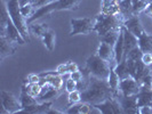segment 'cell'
Masks as SVG:
<instances>
[{"mask_svg": "<svg viewBox=\"0 0 152 114\" xmlns=\"http://www.w3.org/2000/svg\"><path fill=\"white\" fill-rule=\"evenodd\" d=\"M111 97H114V95L109 86L107 80L99 79L94 76H88L87 84L84 90H81V102L96 105Z\"/></svg>", "mask_w": 152, "mask_h": 114, "instance_id": "obj_1", "label": "cell"}, {"mask_svg": "<svg viewBox=\"0 0 152 114\" xmlns=\"http://www.w3.org/2000/svg\"><path fill=\"white\" fill-rule=\"evenodd\" d=\"M124 22L125 18L120 13L117 15H105L103 13H99L95 17L94 32H96L99 37H103L110 31L120 30L124 25Z\"/></svg>", "mask_w": 152, "mask_h": 114, "instance_id": "obj_2", "label": "cell"}, {"mask_svg": "<svg viewBox=\"0 0 152 114\" xmlns=\"http://www.w3.org/2000/svg\"><path fill=\"white\" fill-rule=\"evenodd\" d=\"M6 5H7L8 14H9L10 20L13 21L15 26L22 33V36L26 40V42H30V28H29L26 18L21 13L20 0H7Z\"/></svg>", "mask_w": 152, "mask_h": 114, "instance_id": "obj_3", "label": "cell"}, {"mask_svg": "<svg viewBox=\"0 0 152 114\" xmlns=\"http://www.w3.org/2000/svg\"><path fill=\"white\" fill-rule=\"evenodd\" d=\"M112 66H113L112 64L104 61L97 54H95L87 58L86 65H85V71L88 73V76H94L99 79L107 80Z\"/></svg>", "mask_w": 152, "mask_h": 114, "instance_id": "obj_4", "label": "cell"}, {"mask_svg": "<svg viewBox=\"0 0 152 114\" xmlns=\"http://www.w3.org/2000/svg\"><path fill=\"white\" fill-rule=\"evenodd\" d=\"M0 99H1V110L0 113H20L22 111V104L21 100L17 99L7 90H1L0 92Z\"/></svg>", "mask_w": 152, "mask_h": 114, "instance_id": "obj_5", "label": "cell"}, {"mask_svg": "<svg viewBox=\"0 0 152 114\" xmlns=\"http://www.w3.org/2000/svg\"><path fill=\"white\" fill-rule=\"evenodd\" d=\"M71 31L70 36H78V34H89L94 32V24L95 18L91 17H83V18H72L70 21Z\"/></svg>", "mask_w": 152, "mask_h": 114, "instance_id": "obj_6", "label": "cell"}, {"mask_svg": "<svg viewBox=\"0 0 152 114\" xmlns=\"http://www.w3.org/2000/svg\"><path fill=\"white\" fill-rule=\"evenodd\" d=\"M127 62H128L130 76H133L134 79H136L137 81H140L144 76H149V74L152 73V70L150 68V66H146L141 60L140 61H130V60H127Z\"/></svg>", "mask_w": 152, "mask_h": 114, "instance_id": "obj_7", "label": "cell"}, {"mask_svg": "<svg viewBox=\"0 0 152 114\" xmlns=\"http://www.w3.org/2000/svg\"><path fill=\"white\" fill-rule=\"evenodd\" d=\"M95 106L97 107L101 113L103 114H120L122 113L121 104L118 97H111L99 104H96Z\"/></svg>", "mask_w": 152, "mask_h": 114, "instance_id": "obj_8", "label": "cell"}, {"mask_svg": "<svg viewBox=\"0 0 152 114\" xmlns=\"http://www.w3.org/2000/svg\"><path fill=\"white\" fill-rule=\"evenodd\" d=\"M138 91H140V84L133 76H128L120 80V92L122 97L137 95Z\"/></svg>", "mask_w": 152, "mask_h": 114, "instance_id": "obj_9", "label": "cell"}, {"mask_svg": "<svg viewBox=\"0 0 152 114\" xmlns=\"http://www.w3.org/2000/svg\"><path fill=\"white\" fill-rule=\"evenodd\" d=\"M57 6H58V1L55 0V1L50 2V4H47V5H45V6H41V7H39V8H36L34 13L26 20V21H28V24H31V23H33V22H37L39 18L50 15V14L54 13V12H57Z\"/></svg>", "mask_w": 152, "mask_h": 114, "instance_id": "obj_10", "label": "cell"}, {"mask_svg": "<svg viewBox=\"0 0 152 114\" xmlns=\"http://www.w3.org/2000/svg\"><path fill=\"white\" fill-rule=\"evenodd\" d=\"M8 40H10L12 42H14L16 45L23 46L26 44V40L24 39V37L22 36V33L20 32V30L15 26V24L13 23L12 20H9L6 26V31L4 34Z\"/></svg>", "mask_w": 152, "mask_h": 114, "instance_id": "obj_11", "label": "cell"}, {"mask_svg": "<svg viewBox=\"0 0 152 114\" xmlns=\"http://www.w3.org/2000/svg\"><path fill=\"white\" fill-rule=\"evenodd\" d=\"M124 26L128 31H130L133 34H135L137 38H140L145 32L144 28L142 25V22H141V18L138 15H134L129 18H127L124 22Z\"/></svg>", "mask_w": 152, "mask_h": 114, "instance_id": "obj_12", "label": "cell"}, {"mask_svg": "<svg viewBox=\"0 0 152 114\" xmlns=\"http://www.w3.org/2000/svg\"><path fill=\"white\" fill-rule=\"evenodd\" d=\"M16 44L8 40L5 36H0V61H4L6 57L14 55L16 52Z\"/></svg>", "mask_w": 152, "mask_h": 114, "instance_id": "obj_13", "label": "cell"}, {"mask_svg": "<svg viewBox=\"0 0 152 114\" xmlns=\"http://www.w3.org/2000/svg\"><path fill=\"white\" fill-rule=\"evenodd\" d=\"M96 54L99 55L101 58H103L104 61L109 62L110 64H112L114 61V48L113 46L109 45L107 42H103V41H99V47H97V50Z\"/></svg>", "mask_w": 152, "mask_h": 114, "instance_id": "obj_14", "label": "cell"}, {"mask_svg": "<svg viewBox=\"0 0 152 114\" xmlns=\"http://www.w3.org/2000/svg\"><path fill=\"white\" fill-rule=\"evenodd\" d=\"M122 34H124V48H125V56L129 53L133 48H135L138 46V38H137L135 34H133L130 31H128L124 25L121 28Z\"/></svg>", "mask_w": 152, "mask_h": 114, "instance_id": "obj_15", "label": "cell"}, {"mask_svg": "<svg viewBox=\"0 0 152 114\" xmlns=\"http://www.w3.org/2000/svg\"><path fill=\"white\" fill-rule=\"evenodd\" d=\"M120 104H121L122 113L128 114H137L138 113V104H137L136 95L128 96V97H121Z\"/></svg>", "mask_w": 152, "mask_h": 114, "instance_id": "obj_16", "label": "cell"}, {"mask_svg": "<svg viewBox=\"0 0 152 114\" xmlns=\"http://www.w3.org/2000/svg\"><path fill=\"white\" fill-rule=\"evenodd\" d=\"M101 13L117 15L120 13V0H101Z\"/></svg>", "mask_w": 152, "mask_h": 114, "instance_id": "obj_17", "label": "cell"}, {"mask_svg": "<svg viewBox=\"0 0 152 114\" xmlns=\"http://www.w3.org/2000/svg\"><path fill=\"white\" fill-rule=\"evenodd\" d=\"M136 97L138 107L144 106V105H152V87L140 88Z\"/></svg>", "mask_w": 152, "mask_h": 114, "instance_id": "obj_18", "label": "cell"}, {"mask_svg": "<svg viewBox=\"0 0 152 114\" xmlns=\"http://www.w3.org/2000/svg\"><path fill=\"white\" fill-rule=\"evenodd\" d=\"M107 82H109V86L111 88V90L113 92L114 97H120L121 98V92H120V78L118 76V74L115 73V71L113 70V66L111 68V71H110V74H109V78H107Z\"/></svg>", "mask_w": 152, "mask_h": 114, "instance_id": "obj_19", "label": "cell"}, {"mask_svg": "<svg viewBox=\"0 0 152 114\" xmlns=\"http://www.w3.org/2000/svg\"><path fill=\"white\" fill-rule=\"evenodd\" d=\"M40 76L45 78L46 81L50 86H53L57 89H62V86H63V78L62 74H58L56 71L55 72H44V73H40Z\"/></svg>", "mask_w": 152, "mask_h": 114, "instance_id": "obj_20", "label": "cell"}, {"mask_svg": "<svg viewBox=\"0 0 152 114\" xmlns=\"http://www.w3.org/2000/svg\"><path fill=\"white\" fill-rule=\"evenodd\" d=\"M61 95V89H57L53 86H50L48 88V90H46L44 94L39 95L37 97V100L39 103H44V102H54L55 99L57 98Z\"/></svg>", "mask_w": 152, "mask_h": 114, "instance_id": "obj_21", "label": "cell"}, {"mask_svg": "<svg viewBox=\"0 0 152 114\" xmlns=\"http://www.w3.org/2000/svg\"><path fill=\"white\" fill-rule=\"evenodd\" d=\"M114 61L115 64L120 63L124 60V56H125V48H124V34H122V30L119 33V37L118 40L114 45Z\"/></svg>", "mask_w": 152, "mask_h": 114, "instance_id": "obj_22", "label": "cell"}, {"mask_svg": "<svg viewBox=\"0 0 152 114\" xmlns=\"http://www.w3.org/2000/svg\"><path fill=\"white\" fill-rule=\"evenodd\" d=\"M138 47L143 53H151L152 54V34L144 33L138 38Z\"/></svg>", "mask_w": 152, "mask_h": 114, "instance_id": "obj_23", "label": "cell"}, {"mask_svg": "<svg viewBox=\"0 0 152 114\" xmlns=\"http://www.w3.org/2000/svg\"><path fill=\"white\" fill-rule=\"evenodd\" d=\"M42 42H44V46L46 47L47 50L49 52H53L55 49V44H56V33L55 31L49 29V30L46 32L44 34V37L41 38Z\"/></svg>", "mask_w": 152, "mask_h": 114, "instance_id": "obj_24", "label": "cell"}, {"mask_svg": "<svg viewBox=\"0 0 152 114\" xmlns=\"http://www.w3.org/2000/svg\"><path fill=\"white\" fill-rule=\"evenodd\" d=\"M113 70L115 71V73L118 74V76L120 78V80L130 76L129 68H128V62H127V58H126V57H124V60H122L120 63L115 64L113 66Z\"/></svg>", "mask_w": 152, "mask_h": 114, "instance_id": "obj_25", "label": "cell"}, {"mask_svg": "<svg viewBox=\"0 0 152 114\" xmlns=\"http://www.w3.org/2000/svg\"><path fill=\"white\" fill-rule=\"evenodd\" d=\"M120 14L125 18V21L135 15L133 8V0H120Z\"/></svg>", "mask_w": 152, "mask_h": 114, "instance_id": "obj_26", "label": "cell"}, {"mask_svg": "<svg viewBox=\"0 0 152 114\" xmlns=\"http://www.w3.org/2000/svg\"><path fill=\"white\" fill-rule=\"evenodd\" d=\"M57 1H58L57 12L58 10H76L83 2V0H57Z\"/></svg>", "mask_w": 152, "mask_h": 114, "instance_id": "obj_27", "label": "cell"}, {"mask_svg": "<svg viewBox=\"0 0 152 114\" xmlns=\"http://www.w3.org/2000/svg\"><path fill=\"white\" fill-rule=\"evenodd\" d=\"M29 28H30V32H32L36 37H39V38H42L44 34L50 29V28H49L47 24H45V23L39 24V23H37V22H33V23H31V24H29Z\"/></svg>", "mask_w": 152, "mask_h": 114, "instance_id": "obj_28", "label": "cell"}, {"mask_svg": "<svg viewBox=\"0 0 152 114\" xmlns=\"http://www.w3.org/2000/svg\"><path fill=\"white\" fill-rule=\"evenodd\" d=\"M20 100H21V104H22L23 108L32 106V105H34V104L38 103L37 98H36V97H32L31 95H29L23 86H22V90H21V95H20Z\"/></svg>", "mask_w": 152, "mask_h": 114, "instance_id": "obj_29", "label": "cell"}, {"mask_svg": "<svg viewBox=\"0 0 152 114\" xmlns=\"http://www.w3.org/2000/svg\"><path fill=\"white\" fill-rule=\"evenodd\" d=\"M120 30H113V31H110V32H107V34H104L103 37H99L101 40L99 41H103V42H107L109 45L113 46L115 45V42H117V40H118V37H119V33H120Z\"/></svg>", "mask_w": 152, "mask_h": 114, "instance_id": "obj_30", "label": "cell"}, {"mask_svg": "<svg viewBox=\"0 0 152 114\" xmlns=\"http://www.w3.org/2000/svg\"><path fill=\"white\" fill-rule=\"evenodd\" d=\"M23 87L25 88V90H26V92H28L29 95H31L32 97H36V98L41 94V89H42L41 84H39V82H34V84H24Z\"/></svg>", "mask_w": 152, "mask_h": 114, "instance_id": "obj_31", "label": "cell"}, {"mask_svg": "<svg viewBox=\"0 0 152 114\" xmlns=\"http://www.w3.org/2000/svg\"><path fill=\"white\" fill-rule=\"evenodd\" d=\"M142 55H143V52L141 50V48L137 46L135 48H133L129 53L126 55V58L127 60H130V61H140L142 58Z\"/></svg>", "mask_w": 152, "mask_h": 114, "instance_id": "obj_32", "label": "cell"}, {"mask_svg": "<svg viewBox=\"0 0 152 114\" xmlns=\"http://www.w3.org/2000/svg\"><path fill=\"white\" fill-rule=\"evenodd\" d=\"M68 100H69V105L77 104V103L81 102V91L79 90V89H76V90L69 92Z\"/></svg>", "mask_w": 152, "mask_h": 114, "instance_id": "obj_33", "label": "cell"}, {"mask_svg": "<svg viewBox=\"0 0 152 114\" xmlns=\"http://www.w3.org/2000/svg\"><path fill=\"white\" fill-rule=\"evenodd\" d=\"M34 10H36V8H34V6H33L32 4L25 5V6H21V13H22V15L24 16L26 20L34 13Z\"/></svg>", "mask_w": 152, "mask_h": 114, "instance_id": "obj_34", "label": "cell"}, {"mask_svg": "<svg viewBox=\"0 0 152 114\" xmlns=\"http://www.w3.org/2000/svg\"><path fill=\"white\" fill-rule=\"evenodd\" d=\"M76 89H78L77 81H75L72 78H69L68 80H66V82H65V90L68 91V92H71V91L76 90Z\"/></svg>", "mask_w": 152, "mask_h": 114, "instance_id": "obj_35", "label": "cell"}, {"mask_svg": "<svg viewBox=\"0 0 152 114\" xmlns=\"http://www.w3.org/2000/svg\"><path fill=\"white\" fill-rule=\"evenodd\" d=\"M70 78H72L75 81H77V84H79V82H83L84 81V73L81 71L77 70L75 72L70 73Z\"/></svg>", "mask_w": 152, "mask_h": 114, "instance_id": "obj_36", "label": "cell"}, {"mask_svg": "<svg viewBox=\"0 0 152 114\" xmlns=\"http://www.w3.org/2000/svg\"><path fill=\"white\" fill-rule=\"evenodd\" d=\"M40 81V76L39 74H29L25 78L24 84H34V82H39Z\"/></svg>", "mask_w": 152, "mask_h": 114, "instance_id": "obj_37", "label": "cell"}, {"mask_svg": "<svg viewBox=\"0 0 152 114\" xmlns=\"http://www.w3.org/2000/svg\"><path fill=\"white\" fill-rule=\"evenodd\" d=\"M141 61L143 62L146 66H151L152 65V54L151 53H143Z\"/></svg>", "mask_w": 152, "mask_h": 114, "instance_id": "obj_38", "label": "cell"}, {"mask_svg": "<svg viewBox=\"0 0 152 114\" xmlns=\"http://www.w3.org/2000/svg\"><path fill=\"white\" fill-rule=\"evenodd\" d=\"M138 113L140 114H152V105H144V106L138 107Z\"/></svg>", "mask_w": 152, "mask_h": 114, "instance_id": "obj_39", "label": "cell"}, {"mask_svg": "<svg viewBox=\"0 0 152 114\" xmlns=\"http://www.w3.org/2000/svg\"><path fill=\"white\" fill-rule=\"evenodd\" d=\"M56 72L58 73V74H66V73H69L68 72V66H66V63H63V64H60L58 66H57V68H56Z\"/></svg>", "mask_w": 152, "mask_h": 114, "instance_id": "obj_40", "label": "cell"}, {"mask_svg": "<svg viewBox=\"0 0 152 114\" xmlns=\"http://www.w3.org/2000/svg\"><path fill=\"white\" fill-rule=\"evenodd\" d=\"M66 66H68V72L69 74L70 73H72V72H75V71H77L78 70V65H77L75 62L72 61H69L66 62Z\"/></svg>", "mask_w": 152, "mask_h": 114, "instance_id": "obj_41", "label": "cell"}, {"mask_svg": "<svg viewBox=\"0 0 152 114\" xmlns=\"http://www.w3.org/2000/svg\"><path fill=\"white\" fill-rule=\"evenodd\" d=\"M53 1H55V0H36L34 1V4H33V6H34V8L37 7H41V6H45V5H47V4H50V2H53Z\"/></svg>", "mask_w": 152, "mask_h": 114, "instance_id": "obj_42", "label": "cell"}, {"mask_svg": "<svg viewBox=\"0 0 152 114\" xmlns=\"http://www.w3.org/2000/svg\"><path fill=\"white\" fill-rule=\"evenodd\" d=\"M144 13L146 14V15L149 16H152V0L149 2V5H148V7H146V9L144 10Z\"/></svg>", "mask_w": 152, "mask_h": 114, "instance_id": "obj_43", "label": "cell"}, {"mask_svg": "<svg viewBox=\"0 0 152 114\" xmlns=\"http://www.w3.org/2000/svg\"><path fill=\"white\" fill-rule=\"evenodd\" d=\"M36 0H20V5L21 6H25V5H30V4H34Z\"/></svg>", "mask_w": 152, "mask_h": 114, "instance_id": "obj_44", "label": "cell"}, {"mask_svg": "<svg viewBox=\"0 0 152 114\" xmlns=\"http://www.w3.org/2000/svg\"><path fill=\"white\" fill-rule=\"evenodd\" d=\"M63 113V112H61V111H57V110H54L53 107L47 112V114H61Z\"/></svg>", "mask_w": 152, "mask_h": 114, "instance_id": "obj_45", "label": "cell"}, {"mask_svg": "<svg viewBox=\"0 0 152 114\" xmlns=\"http://www.w3.org/2000/svg\"><path fill=\"white\" fill-rule=\"evenodd\" d=\"M150 17H151V20H152V16H150Z\"/></svg>", "mask_w": 152, "mask_h": 114, "instance_id": "obj_46", "label": "cell"}, {"mask_svg": "<svg viewBox=\"0 0 152 114\" xmlns=\"http://www.w3.org/2000/svg\"><path fill=\"white\" fill-rule=\"evenodd\" d=\"M151 86H152V81H151Z\"/></svg>", "mask_w": 152, "mask_h": 114, "instance_id": "obj_47", "label": "cell"}]
</instances>
